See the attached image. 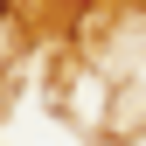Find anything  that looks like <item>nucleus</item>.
<instances>
[{"label": "nucleus", "mask_w": 146, "mask_h": 146, "mask_svg": "<svg viewBox=\"0 0 146 146\" xmlns=\"http://www.w3.org/2000/svg\"><path fill=\"white\" fill-rule=\"evenodd\" d=\"M0 7H7V0H0Z\"/></svg>", "instance_id": "f257e3e1"}]
</instances>
